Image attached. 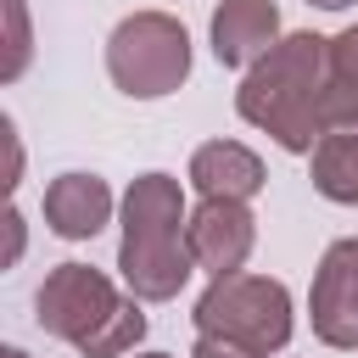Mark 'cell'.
I'll list each match as a JSON object with an SVG mask.
<instances>
[{
	"label": "cell",
	"instance_id": "obj_1",
	"mask_svg": "<svg viewBox=\"0 0 358 358\" xmlns=\"http://www.w3.org/2000/svg\"><path fill=\"white\" fill-rule=\"evenodd\" d=\"M324 84H330V39L324 34H285L263 62H252L241 73L235 112L252 129H263L280 151L313 157V145L324 140V123H319Z\"/></svg>",
	"mask_w": 358,
	"mask_h": 358
},
{
	"label": "cell",
	"instance_id": "obj_2",
	"mask_svg": "<svg viewBox=\"0 0 358 358\" xmlns=\"http://www.w3.org/2000/svg\"><path fill=\"white\" fill-rule=\"evenodd\" d=\"M117 218H123V241H117V274L129 285V296L140 302H168L185 291V280L196 274V257H190V201H185V185L173 173H140L123 201H117Z\"/></svg>",
	"mask_w": 358,
	"mask_h": 358
},
{
	"label": "cell",
	"instance_id": "obj_3",
	"mask_svg": "<svg viewBox=\"0 0 358 358\" xmlns=\"http://www.w3.org/2000/svg\"><path fill=\"white\" fill-rule=\"evenodd\" d=\"M34 319L45 336L78 347V358H129L145 341L140 296H123L90 263H56L34 291Z\"/></svg>",
	"mask_w": 358,
	"mask_h": 358
},
{
	"label": "cell",
	"instance_id": "obj_4",
	"mask_svg": "<svg viewBox=\"0 0 358 358\" xmlns=\"http://www.w3.org/2000/svg\"><path fill=\"white\" fill-rule=\"evenodd\" d=\"M106 78L129 101H162L190 78V28L168 11H129L106 34Z\"/></svg>",
	"mask_w": 358,
	"mask_h": 358
},
{
	"label": "cell",
	"instance_id": "obj_5",
	"mask_svg": "<svg viewBox=\"0 0 358 358\" xmlns=\"http://www.w3.org/2000/svg\"><path fill=\"white\" fill-rule=\"evenodd\" d=\"M196 330L201 336H224V341H241L246 352L268 358V352H285L296 319H291V291L285 280H268V274H224L213 280L201 296H196Z\"/></svg>",
	"mask_w": 358,
	"mask_h": 358
},
{
	"label": "cell",
	"instance_id": "obj_6",
	"mask_svg": "<svg viewBox=\"0 0 358 358\" xmlns=\"http://www.w3.org/2000/svg\"><path fill=\"white\" fill-rule=\"evenodd\" d=\"M308 324L324 347H358V235L324 246L308 285Z\"/></svg>",
	"mask_w": 358,
	"mask_h": 358
},
{
	"label": "cell",
	"instance_id": "obj_7",
	"mask_svg": "<svg viewBox=\"0 0 358 358\" xmlns=\"http://www.w3.org/2000/svg\"><path fill=\"white\" fill-rule=\"evenodd\" d=\"M257 246V218L252 201H196L190 207V257L213 280L241 274Z\"/></svg>",
	"mask_w": 358,
	"mask_h": 358
},
{
	"label": "cell",
	"instance_id": "obj_8",
	"mask_svg": "<svg viewBox=\"0 0 358 358\" xmlns=\"http://www.w3.org/2000/svg\"><path fill=\"white\" fill-rule=\"evenodd\" d=\"M45 229L62 235V241H95L112 213H117V196L101 173H84V168H67L45 185Z\"/></svg>",
	"mask_w": 358,
	"mask_h": 358
},
{
	"label": "cell",
	"instance_id": "obj_9",
	"mask_svg": "<svg viewBox=\"0 0 358 358\" xmlns=\"http://www.w3.org/2000/svg\"><path fill=\"white\" fill-rule=\"evenodd\" d=\"M207 39H213V56L218 67H252L263 62L285 28H280V6L274 0H218L213 6V22H207Z\"/></svg>",
	"mask_w": 358,
	"mask_h": 358
},
{
	"label": "cell",
	"instance_id": "obj_10",
	"mask_svg": "<svg viewBox=\"0 0 358 358\" xmlns=\"http://www.w3.org/2000/svg\"><path fill=\"white\" fill-rule=\"evenodd\" d=\"M185 179H190V190L201 201H252L268 185L263 157L252 145H241V140H207V145H196Z\"/></svg>",
	"mask_w": 358,
	"mask_h": 358
},
{
	"label": "cell",
	"instance_id": "obj_11",
	"mask_svg": "<svg viewBox=\"0 0 358 358\" xmlns=\"http://www.w3.org/2000/svg\"><path fill=\"white\" fill-rule=\"evenodd\" d=\"M313 190L336 207H358V134H324L308 157Z\"/></svg>",
	"mask_w": 358,
	"mask_h": 358
},
{
	"label": "cell",
	"instance_id": "obj_12",
	"mask_svg": "<svg viewBox=\"0 0 358 358\" xmlns=\"http://www.w3.org/2000/svg\"><path fill=\"white\" fill-rule=\"evenodd\" d=\"M0 17H6V62H0V84H17V78L28 73V56H34L28 0H0Z\"/></svg>",
	"mask_w": 358,
	"mask_h": 358
},
{
	"label": "cell",
	"instance_id": "obj_13",
	"mask_svg": "<svg viewBox=\"0 0 358 358\" xmlns=\"http://www.w3.org/2000/svg\"><path fill=\"white\" fill-rule=\"evenodd\" d=\"M319 123H324V134H358V78L352 73L330 67V84H324V101H319Z\"/></svg>",
	"mask_w": 358,
	"mask_h": 358
},
{
	"label": "cell",
	"instance_id": "obj_14",
	"mask_svg": "<svg viewBox=\"0 0 358 358\" xmlns=\"http://www.w3.org/2000/svg\"><path fill=\"white\" fill-rule=\"evenodd\" d=\"M330 67L336 73H352L358 78V22H347L336 39H330Z\"/></svg>",
	"mask_w": 358,
	"mask_h": 358
},
{
	"label": "cell",
	"instance_id": "obj_15",
	"mask_svg": "<svg viewBox=\"0 0 358 358\" xmlns=\"http://www.w3.org/2000/svg\"><path fill=\"white\" fill-rule=\"evenodd\" d=\"M0 134H6V157H11L6 162V196H11L22 185V140H17V123L11 117H0Z\"/></svg>",
	"mask_w": 358,
	"mask_h": 358
},
{
	"label": "cell",
	"instance_id": "obj_16",
	"mask_svg": "<svg viewBox=\"0 0 358 358\" xmlns=\"http://www.w3.org/2000/svg\"><path fill=\"white\" fill-rule=\"evenodd\" d=\"M22 246H28V224H22V213H17V207H6V257H0V263L11 268V263L22 257Z\"/></svg>",
	"mask_w": 358,
	"mask_h": 358
},
{
	"label": "cell",
	"instance_id": "obj_17",
	"mask_svg": "<svg viewBox=\"0 0 358 358\" xmlns=\"http://www.w3.org/2000/svg\"><path fill=\"white\" fill-rule=\"evenodd\" d=\"M190 358H257V352H246L241 341H224V336H196Z\"/></svg>",
	"mask_w": 358,
	"mask_h": 358
},
{
	"label": "cell",
	"instance_id": "obj_18",
	"mask_svg": "<svg viewBox=\"0 0 358 358\" xmlns=\"http://www.w3.org/2000/svg\"><path fill=\"white\" fill-rule=\"evenodd\" d=\"M308 6H319V11H347L352 0H308Z\"/></svg>",
	"mask_w": 358,
	"mask_h": 358
},
{
	"label": "cell",
	"instance_id": "obj_19",
	"mask_svg": "<svg viewBox=\"0 0 358 358\" xmlns=\"http://www.w3.org/2000/svg\"><path fill=\"white\" fill-rule=\"evenodd\" d=\"M0 358H28V352L22 347H0Z\"/></svg>",
	"mask_w": 358,
	"mask_h": 358
},
{
	"label": "cell",
	"instance_id": "obj_20",
	"mask_svg": "<svg viewBox=\"0 0 358 358\" xmlns=\"http://www.w3.org/2000/svg\"><path fill=\"white\" fill-rule=\"evenodd\" d=\"M134 358H173V352H134Z\"/></svg>",
	"mask_w": 358,
	"mask_h": 358
}]
</instances>
